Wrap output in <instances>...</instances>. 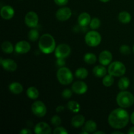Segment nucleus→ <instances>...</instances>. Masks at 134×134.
<instances>
[{"label": "nucleus", "mask_w": 134, "mask_h": 134, "mask_svg": "<svg viewBox=\"0 0 134 134\" xmlns=\"http://www.w3.org/2000/svg\"><path fill=\"white\" fill-rule=\"evenodd\" d=\"M130 116L128 111L121 108L113 110L108 116V122L115 129H121L128 124Z\"/></svg>", "instance_id": "nucleus-1"}, {"label": "nucleus", "mask_w": 134, "mask_h": 134, "mask_svg": "<svg viewBox=\"0 0 134 134\" xmlns=\"http://www.w3.org/2000/svg\"><path fill=\"white\" fill-rule=\"evenodd\" d=\"M39 48L44 54H51L56 49L54 38L49 34H44L39 40Z\"/></svg>", "instance_id": "nucleus-2"}, {"label": "nucleus", "mask_w": 134, "mask_h": 134, "mask_svg": "<svg viewBox=\"0 0 134 134\" xmlns=\"http://www.w3.org/2000/svg\"><path fill=\"white\" fill-rule=\"evenodd\" d=\"M117 104L122 108H128L134 103V96L131 92L122 90L116 96Z\"/></svg>", "instance_id": "nucleus-3"}, {"label": "nucleus", "mask_w": 134, "mask_h": 134, "mask_svg": "<svg viewBox=\"0 0 134 134\" xmlns=\"http://www.w3.org/2000/svg\"><path fill=\"white\" fill-rule=\"evenodd\" d=\"M57 79L60 84L63 85H69L73 80V76L72 72L69 69L65 67H62L58 70Z\"/></svg>", "instance_id": "nucleus-4"}, {"label": "nucleus", "mask_w": 134, "mask_h": 134, "mask_svg": "<svg viewBox=\"0 0 134 134\" xmlns=\"http://www.w3.org/2000/svg\"><path fill=\"white\" fill-rule=\"evenodd\" d=\"M126 68L123 63L119 61L112 62L108 67L109 74L113 77H121L126 73Z\"/></svg>", "instance_id": "nucleus-5"}, {"label": "nucleus", "mask_w": 134, "mask_h": 134, "mask_svg": "<svg viewBox=\"0 0 134 134\" xmlns=\"http://www.w3.org/2000/svg\"><path fill=\"white\" fill-rule=\"evenodd\" d=\"M102 41L100 34L96 31H90L85 35V42L89 47H95L99 45Z\"/></svg>", "instance_id": "nucleus-6"}, {"label": "nucleus", "mask_w": 134, "mask_h": 134, "mask_svg": "<svg viewBox=\"0 0 134 134\" xmlns=\"http://www.w3.org/2000/svg\"><path fill=\"white\" fill-rule=\"evenodd\" d=\"M31 111L35 116L43 117L47 113V107L41 101H36L31 105Z\"/></svg>", "instance_id": "nucleus-7"}, {"label": "nucleus", "mask_w": 134, "mask_h": 134, "mask_svg": "<svg viewBox=\"0 0 134 134\" xmlns=\"http://www.w3.org/2000/svg\"><path fill=\"white\" fill-rule=\"evenodd\" d=\"M55 56L57 58H65L71 54V48L67 44H60L56 47Z\"/></svg>", "instance_id": "nucleus-8"}, {"label": "nucleus", "mask_w": 134, "mask_h": 134, "mask_svg": "<svg viewBox=\"0 0 134 134\" xmlns=\"http://www.w3.org/2000/svg\"><path fill=\"white\" fill-rule=\"evenodd\" d=\"M24 22L26 26L30 27H35L38 25L39 17L37 14L34 11H30L26 14Z\"/></svg>", "instance_id": "nucleus-9"}, {"label": "nucleus", "mask_w": 134, "mask_h": 134, "mask_svg": "<svg viewBox=\"0 0 134 134\" xmlns=\"http://www.w3.org/2000/svg\"><path fill=\"white\" fill-rule=\"evenodd\" d=\"M71 10L69 7H62L56 11V17L60 21H66L71 16Z\"/></svg>", "instance_id": "nucleus-10"}, {"label": "nucleus", "mask_w": 134, "mask_h": 134, "mask_svg": "<svg viewBox=\"0 0 134 134\" xmlns=\"http://www.w3.org/2000/svg\"><path fill=\"white\" fill-rule=\"evenodd\" d=\"M34 132L36 134H50L51 133V128L47 123L40 122L35 125Z\"/></svg>", "instance_id": "nucleus-11"}, {"label": "nucleus", "mask_w": 134, "mask_h": 134, "mask_svg": "<svg viewBox=\"0 0 134 134\" xmlns=\"http://www.w3.org/2000/svg\"><path fill=\"white\" fill-rule=\"evenodd\" d=\"M72 90L77 94H84L87 92L88 86L85 82L76 81L72 85Z\"/></svg>", "instance_id": "nucleus-12"}, {"label": "nucleus", "mask_w": 134, "mask_h": 134, "mask_svg": "<svg viewBox=\"0 0 134 134\" xmlns=\"http://www.w3.org/2000/svg\"><path fill=\"white\" fill-rule=\"evenodd\" d=\"M0 63L1 65L7 71L13 72L16 69L17 64L15 62L11 59H3L2 58L0 60Z\"/></svg>", "instance_id": "nucleus-13"}, {"label": "nucleus", "mask_w": 134, "mask_h": 134, "mask_svg": "<svg viewBox=\"0 0 134 134\" xmlns=\"http://www.w3.org/2000/svg\"><path fill=\"white\" fill-rule=\"evenodd\" d=\"M31 49V45L26 41H21L16 44L14 50L18 54H26Z\"/></svg>", "instance_id": "nucleus-14"}, {"label": "nucleus", "mask_w": 134, "mask_h": 134, "mask_svg": "<svg viewBox=\"0 0 134 134\" xmlns=\"http://www.w3.org/2000/svg\"><path fill=\"white\" fill-rule=\"evenodd\" d=\"M113 59V56L111 52L108 51H103L99 54V62L102 65H108L111 62Z\"/></svg>", "instance_id": "nucleus-15"}, {"label": "nucleus", "mask_w": 134, "mask_h": 134, "mask_svg": "<svg viewBox=\"0 0 134 134\" xmlns=\"http://www.w3.org/2000/svg\"><path fill=\"white\" fill-rule=\"evenodd\" d=\"M0 14L3 19L10 20L14 16V10L10 5H5L1 8Z\"/></svg>", "instance_id": "nucleus-16"}, {"label": "nucleus", "mask_w": 134, "mask_h": 134, "mask_svg": "<svg viewBox=\"0 0 134 134\" xmlns=\"http://www.w3.org/2000/svg\"><path fill=\"white\" fill-rule=\"evenodd\" d=\"M90 22H91V17L88 13L84 12L79 16L78 23L82 27H86L90 25Z\"/></svg>", "instance_id": "nucleus-17"}, {"label": "nucleus", "mask_w": 134, "mask_h": 134, "mask_svg": "<svg viewBox=\"0 0 134 134\" xmlns=\"http://www.w3.org/2000/svg\"><path fill=\"white\" fill-rule=\"evenodd\" d=\"M85 118L82 115H77L71 119V125L75 128H79L85 124Z\"/></svg>", "instance_id": "nucleus-18"}, {"label": "nucleus", "mask_w": 134, "mask_h": 134, "mask_svg": "<svg viewBox=\"0 0 134 134\" xmlns=\"http://www.w3.org/2000/svg\"><path fill=\"white\" fill-rule=\"evenodd\" d=\"M9 89L13 94H20L23 91V86L19 82H14L9 85Z\"/></svg>", "instance_id": "nucleus-19"}, {"label": "nucleus", "mask_w": 134, "mask_h": 134, "mask_svg": "<svg viewBox=\"0 0 134 134\" xmlns=\"http://www.w3.org/2000/svg\"><path fill=\"white\" fill-rule=\"evenodd\" d=\"M93 73L96 77H105L107 74V69L104 65H97L93 69Z\"/></svg>", "instance_id": "nucleus-20"}, {"label": "nucleus", "mask_w": 134, "mask_h": 134, "mask_svg": "<svg viewBox=\"0 0 134 134\" xmlns=\"http://www.w3.org/2000/svg\"><path fill=\"white\" fill-rule=\"evenodd\" d=\"M97 129V124L94 120H88L85 124L84 130L86 131L88 133H94Z\"/></svg>", "instance_id": "nucleus-21"}, {"label": "nucleus", "mask_w": 134, "mask_h": 134, "mask_svg": "<svg viewBox=\"0 0 134 134\" xmlns=\"http://www.w3.org/2000/svg\"><path fill=\"white\" fill-rule=\"evenodd\" d=\"M118 18H119V20L122 23L128 24L132 20V16L128 12L122 11L119 13Z\"/></svg>", "instance_id": "nucleus-22"}, {"label": "nucleus", "mask_w": 134, "mask_h": 134, "mask_svg": "<svg viewBox=\"0 0 134 134\" xmlns=\"http://www.w3.org/2000/svg\"><path fill=\"white\" fill-rule=\"evenodd\" d=\"M130 86V80L128 77H123L120 79L118 82V86L119 88L121 90H125L129 87Z\"/></svg>", "instance_id": "nucleus-23"}, {"label": "nucleus", "mask_w": 134, "mask_h": 134, "mask_svg": "<svg viewBox=\"0 0 134 134\" xmlns=\"http://www.w3.org/2000/svg\"><path fill=\"white\" fill-rule=\"evenodd\" d=\"M26 94H27V97L31 99H36L39 97V94L38 90L34 86L29 87L26 92Z\"/></svg>", "instance_id": "nucleus-24"}, {"label": "nucleus", "mask_w": 134, "mask_h": 134, "mask_svg": "<svg viewBox=\"0 0 134 134\" xmlns=\"http://www.w3.org/2000/svg\"><path fill=\"white\" fill-rule=\"evenodd\" d=\"M1 49L3 52L5 53L10 54L14 51V47L10 42L6 41H4L1 44Z\"/></svg>", "instance_id": "nucleus-25"}, {"label": "nucleus", "mask_w": 134, "mask_h": 134, "mask_svg": "<svg viewBox=\"0 0 134 134\" xmlns=\"http://www.w3.org/2000/svg\"><path fill=\"white\" fill-rule=\"evenodd\" d=\"M75 75L77 78L81 79H85L88 77V71L86 68H80L75 71Z\"/></svg>", "instance_id": "nucleus-26"}, {"label": "nucleus", "mask_w": 134, "mask_h": 134, "mask_svg": "<svg viewBox=\"0 0 134 134\" xmlns=\"http://www.w3.org/2000/svg\"><path fill=\"white\" fill-rule=\"evenodd\" d=\"M97 58L96 55L93 53H86L84 56V61L88 64H94L96 62Z\"/></svg>", "instance_id": "nucleus-27"}, {"label": "nucleus", "mask_w": 134, "mask_h": 134, "mask_svg": "<svg viewBox=\"0 0 134 134\" xmlns=\"http://www.w3.org/2000/svg\"><path fill=\"white\" fill-rule=\"evenodd\" d=\"M68 108L72 112L77 113L80 111V105L75 101H70L68 102Z\"/></svg>", "instance_id": "nucleus-28"}, {"label": "nucleus", "mask_w": 134, "mask_h": 134, "mask_svg": "<svg viewBox=\"0 0 134 134\" xmlns=\"http://www.w3.org/2000/svg\"><path fill=\"white\" fill-rule=\"evenodd\" d=\"M102 82H103V85L106 87H109V86H112L113 84L114 83L113 76L110 74L105 75V77H103Z\"/></svg>", "instance_id": "nucleus-29"}, {"label": "nucleus", "mask_w": 134, "mask_h": 134, "mask_svg": "<svg viewBox=\"0 0 134 134\" xmlns=\"http://www.w3.org/2000/svg\"><path fill=\"white\" fill-rule=\"evenodd\" d=\"M39 37V33L37 29H32L28 33V38L31 41H36Z\"/></svg>", "instance_id": "nucleus-30"}, {"label": "nucleus", "mask_w": 134, "mask_h": 134, "mask_svg": "<svg viewBox=\"0 0 134 134\" xmlns=\"http://www.w3.org/2000/svg\"><path fill=\"white\" fill-rule=\"evenodd\" d=\"M101 25V22L99 18H94L91 20V22L90 23V28L92 30H96L99 28Z\"/></svg>", "instance_id": "nucleus-31"}, {"label": "nucleus", "mask_w": 134, "mask_h": 134, "mask_svg": "<svg viewBox=\"0 0 134 134\" xmlns=\"http://www.w3.org/2000/svg\"><path fill=\"white\" fill-rule=\"evenodd\" d=\"M51 123L53 126H58L61 124L62 123V120L60 119V117L58 115H54L52 117L51 120Z\"/></svg>", "instance_id": "nucleus-32"}, {"label": "nucleus", "mask_w": 134, "mask_h": 134, "mask_svg": "<svg viewBox=\"0 0 134 134\" xmlns=\"http://www.w3.org/2000/svg\"><path fill=\"white\" fill-rule=\"evenodd\" d=\"M120 52L124 55L130 54L131 52L130 47L126 44H123L120 47Z\"/></svg>", "instance_id": "nucleus-33"}, {"label": "nucleus", "mask_w": 134, "mask_h": 134, "mask_svg": "<svg viewBox=\"0 0 134 134\" xmlns=\"http://www.w3.org/2000/svg\"><path fill=\"white\" fill-rule=\"evenodd\" d=\"M72 94H73V93H72L71 90L68 88L65 89L62 92V96L65 99H69V98H71V97L72 96Z\"/></svg>", "instance_id": "nucleus-34"}, {"label": "nucleus", "mask_w": 134, "mask_h": 134, "mask_svg": "<svg viewBox=\"0 0 134 134\" xmlns=\"http://www.w3.org/2000/svg\"><path fill=\"white\" fill-rule=\"evenodd\" d=\"M53 133L54 134H67L68 132L64 127L59 126L57 127L56 128H55Z\"/></svg>", "instance_id": "nucleus-35"}, {"label": "nucleus", "mask_w": 134, "mask_h": 134, "mask_svg": "<svg viewBox=\"0 0 134 134\" xmlns=\"http://www.w3.org/2000/svg\"><path fill=\"white\" fill-rule=\"evenodd\" d=\"M56 65L60 68L64 67L65 65V62L64 60V58H57L56 60Z\"/></svg>", "instance_id": "nucleus-36"}, {"label": "nucleus", "mask_w": 134, "mask_h": 134, "mask_svg": "<svg viewBox=\"0 0 134 134\" xmlns=\"http://www.w3.org/2000/svg\"><path fill=\"white\" fill-rule=\"evenodd\" d=\"M69 0H54V2L56 5H59V6H64V5H67Z\"/></svg>", "instance_id": "nucleus-37"}, {"label": "nucleus", "mask_w": 134, "mask_h": 134, "mask_svg": "<svg viewBox=\"0 0 134 134\" xmlns=\"http://www.w3.org/2000/svg\"><path fill=\"white\" fill-rule=\"evenodd\" d=\"M20 134H31V131L30 129H27V128H24L20 132Z\"/></svg>", "instance_id": "nucleus-38"}, {"label": "nucleus", "mask_w": 134, "mask_h": 134, "mask_svg": "<svg viewBox=\"0 0 134 134\" xmlns=\"http://www.w3.org/2000/svg\"><path fill=\"white\" fill-rule=\"evenodd\" d=\"M64 110V106H62V105L58 106L56 109V111L58 113L62 112V111H63Z\"/></svg>", "instance_id": "nucleus-39"}, {"label": "nucleus", "mask_w": 134, "mask_h": 134, "mask_svg": "<svg viewBox=\"0 0 134 134\" xmlns=\"http://www.w3.org/2000/svg\"><path fill=\"white\" fill-rule=\"evenodd\" d=\"M128 134H134V126L130 128L129 130H128Z\"/></svg>", "instance_id": "nucleus-40"}, {"label": "nucleus", "mask_w": 134, "mask_h": 134, "mask_svg": "<svg viewBox=\"0 0 134 134\" xmlns=\"http://www.w3.org/2000/svg\"><path fill=\"white\" fill-rule=\"evenodd\" d=\"M130 120H131V122L134 125V111L132 113L130 116Z\"/></svg>", "instance_id": "nucleus-41"}, {"label": "nucleus", "mask_w": 134, "mask_h": 134, "mask_svg": "<svg viewBox=\"0 0 134 134\" xmlns=\"http://www.w3.org/2000/svg\"><path fill=\"white\" fill-rule=\"evenodd\" d=\"M94 133H95V134H98V133L105 134V132H100V131H98V132H94Z\"/></svg>", "instance_id": "nucleus-42"}, {"label": "nucleus", "mask_w": 134, "mask_h": 134, "mask_svg": "<svg viewBox=\"0 0 134 134\" xmlns=\"http://www.w3.org/2000/svg\"><path fill=\"white\" fill-rule=\"evenodd\" d=\"M113 134H116V133H119V134H123L122 132H113L112 133Z\"/></svg>", "instance_id": "nucleus-43"}, {"label": "nucleus", "mask_w": 134, "mask_h": 134, "mask_svg": "<svg viewBox=\"0 0 134 134\" xmlns=\"http://www.w3.org/2000/svg\"><path fill=\"white\" fill-rule=\"evenodd\" d=\"M99 1H102V2H103V3H107V2H108V1H109L110 0H99Z\"/></svg>", "instance_id": "nucleus-44"}, {"label": "nucleus", "mask_w": 134, "mask_h": 134, "mask_svg": "<svg viewBox=\"0 0 134 134\" xmlns=\"http://www.w3.org/2000/svg\"><path fill=\"white\" fill-rule=\"evenodd\" d=\"M133 52H134V46H133Z\"/></svg>", "instance_id": "nucleus-45"}]
</instances>
